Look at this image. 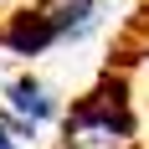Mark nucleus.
Wrapping results in <instances>:
<instances>
[{"instance_id": "obj_4", "label": "nucleus", "mask_w": 149, "mask_h": 149, "mask_svg": "<svg viewBox=\"0 0 149 149\" xmlns=\"http://www.w3.org/2000/svg\"><path fill=\"white\" fill-rule=\"evenodd\" d=\"M46 15H52V26H57L62 41H67V36H88L93 15H98V0H52Z\"/></svg>"}, {"instance_id": "obj_2", "label": "nucleus", "mask_w": 149, "mask_h": 149, "mask_svg": "<svg viewBox=\"0 0 149 149\" xmlns=\"http://www.w3.org/2000/svg\"><path fill=\"white\" fill-rule=\"evenodd\" d=\"M52 41H62L57 26H52V15L46 10H26V15H15L10 31H5V46H10L15 57H41Z\"/></svg>"}, {"instance_id": "obj_6", "label": "nucleus", "mask_w": 149, "mask_h": 149, "mask_svg": "<svg viewBox=\"0 0 149 149\" xmlns=\"http://www.w3.org/2000/svg\"><path fill=\"white\" fill-rule=\"evenodd\" d=\"M0 149H21V144L10 139V129H5V123H0Z\"/></svg>"}, {"instance_id": "obj_1", "label": "nucleus", "mask_w": 149, "mask_h": 149, "mask_svg": "<svg viewBox=\"0 0 149 149\" xmlns=\"http://www.w3.org/2000/svg\"><path fill=\"white\" fill-rule=\"evenodd\" d=\"M67 149H134V118L123 103V82H103L93 98L72 108Z\"/></svg>"}, {"instance_id": "obj_3", "label": "nucleus", "mask_w": 149, "mask_h": 149, "mask_svg": "<svg viewBox=\"0 0 149 149\" xmlns=\"http://www.w3.org/2000/svg\"><path fill=\"white\" fill-rule=\"evenodd\" d=\"M5 98H10V113H21V118H31V123L57 118V98H52L36 77H15L10 88H5Z\"/></svg>"}, {"instance_id": "obj_5", "label": "nucleus", "mask_w": 149, "mask_h": 149, "mask_svg": "<svg viewBox=\"0 0 149 149\" xmlns=\"http://www.w3.org/2000/svg\"><path fill=\"white\" fill-rule=\"evenodd\" d=\"M0 123L10 129V139H15V144H21V139H36V123H31V118H21V113H5Z\"/></svg>"}]
</instances>
